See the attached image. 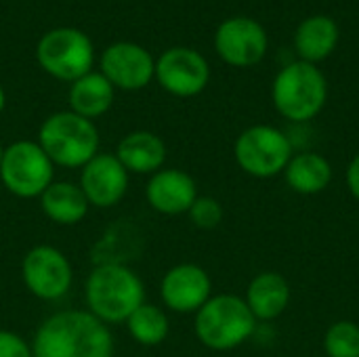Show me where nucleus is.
I'll list each match as a JSON object with an SVG mask.
<instances>
[{"instance_id":"21","label":"nucleus","mask_w":359,"mask_h":357,"mask_svg":"<svg viewBox=\"0 0 359 357\" xmlns=\"http://www.w3.org/2000/svg\"><path fill=\"white\" fill-rule=\"evenodd\" d=\"M114 103V86L111 82L97 72H88L76 82H72L69 88V105L72 112L93 120L103 116Z\"/></svg>"},{"instance_id":"24","label":"nucleus","mask_w":359,"mask_h":357,"mask_svg":"<svg viewBox=\"0 0 359 357\" xmlns=\"http://www.w3.org/2000/svg\"><path fill=\"white\" fill-rule=\"evenodd\" d=\"M191 223L200 229H215L223 221V206L217 198L210 196H198L191 208L187 210Z\"/></svg>"},{"instance_id":"10","label":"nucleus","mask_w":359,"mask_h":357,"mask_svg":"<svg viewBox=\"0 0 359 357\" xmlns=\"http://www.w3.org/2000/svg\"><path fill=\"white\" fill-rule=\"evenodd\" d=\"M219 57L233 67H252L263 61L269 48L265 27L252 17L225 19L215 34Z\"/></svg>"},{"instance_id":"3","label":"nucleus","mask_w":359,"mask_h":357,"mask_svg":"<svg viewBox=\"0 0 359 357\" xmlns=\"http://www.w3.org/2000/svg\"><path fill=\"white\" fill-rule=\"evenodd\" d=\"M271 101L282 118L294 124L309 122L328 101V80L318 65L292 61L273 78Z\"/></svg>"},{"instance_id":"26","label":"nucleus","mask_w":359,"mask_h":357,"mask_svg":"<svg viewBox=\"0 0 359 357\" xmlns=\"http://www.w3.org/2000/svg\"><path fill=\"white\" fill-rule=\"evenodd\" d=\"M345 179H347V187H349L351 196L359 202V154H355L353 160L349 162Z\"/></svg>"},{"instance_id":"14","label":"nucleus","mask_w":359,"mask_h":357,"mask_svg":"<svg viewBox=\"0 0 359 357\" xmlns=\"http://www.w3.org/2000/svg\"><path fill=\"white\" fill-rule=\"evenodd\" d=\"M80 189L88 204L97 208H111L128 189V170L120 164L116 154H97L82 166Z\"/></svg>"},{"instance_id":"27","label":"nucleus","mask_w":359,"mask_h":357,"mask_svg":"<svg viewBox=\"0 0 359 357\" xmlns=\"http://www.w3.org/2000/svg\"><path fill=\"white\" fill-rule=\"evenodd\" d=\"M2 107H4V90L0 86V112H2Z\"/></svg>"},{"instance_id":"6","label":"nucleus","mask_w":359,"mask_h":357,"mask_svg":"<svg viewBox=\"0 0 359 357\" xmlns=\"http://www.w3.org/2000/svg\"><path fill=\"white\" fill-rule=\"evenodd\" d=\"M238 166L255 179H271L284 173L294 156L292 139L269 124H255L240 133L233 145Z\"/></svg>"},{"instance_id":"15","label":"nucleus","mask_w":359,"mask_h":357,"mask_svg":"<svg viewBox=\"0 0 359 357\" xmlns=\"http://www.w3.org/2000/svg\"><path fill=\"white\" fill-rule=\"evenodd\" d=\"M147 204L162 215H183L198 198V187L191 175L179 168H162L151 175L145 187Z\"/></svg>"},{"instance_id":"19","label":"nucleus","mask_w":359,"mask_h":357,"mask_svg":"<svg viewBox=\"0 0 359 357\" xmlns=\"http://www.w3.org/2000/svg\"><path fill=\"white\" fill-rule=\"evenodd\" d=\"M286 185L301 196L322 194L332 181V164L318 151H301L294 154L284 168Z\"/></svg>"},{"instance_id":"22","label":"nucleus","mask_w":359,"mask_h":357,"mask_svg":"<svg viewBox=\"0 0 359 357\" xmlns=\"http://www.w3.org/2000/svg\"><path fill=\"white\" fill-rule=\"evenodd\" d=\"M124 324L130 337L145 347H156L164 343L170 330L168 316L164 314V309L149 305V303H143L141 307H137Z\"/></svg>"},{"instance_id":"20","label":"nucleus","mask_w":359,"mask_h":357,"mask_svg":"<svg viewBox=\"0 0 359 357\" xmlns=\"http://www.w3.org/2000/svg\"><path fill=\"white\" fill-rule=\"evenodd\" d=\"M42 213L59 225H76L88 213V200L80 185L67 181H53L40 196Z\"/></svg>"},{"instance_id":"9","label":"nucleus","mask_w":359,"mask_h":357,"mask_svg":"<svg viewBox=\"0 0 359 357\" xmlns=\"http://www.w3.org/2000/svg\"><path fill=\"white\" fill-rule=\"evenodd\" d=\"M21 274L25 288L42 301H57L65 297L74 280L67 257L46 244L27 250L23 257Z\"/></svg>"},{"instance_id":"28","label":"nucleus","mask_w":359,"mask_h":357,"mask_svg":"<svg viewBox=\"0 0 359 357\" xmlns=\"http://www.w3.org/2000/svg\"><path fill=\"white\" fill-rule=\"evenodd\" d=\"M2 156H4V147L0 145V164H2Z\"/></svg>"},{"instance_id":"18","label":"nucleus","mask_w":359,"mask_h":357,"mask_svg":"<svg viewBox=\"0 0 359 357\" xmlns=\"http://www.w3.org/2000/svg\"><path fill=\"white\" fill-rule=\"evenodd\" d=\"M339 38H341V32L332 17L311 15L299 23L294 32V48L301 61L318 65L320 61L328 59L334 53Z\"/></svg>"},{"instance_id":"12","label":"nucleus","mask_w":359,"mask_h":357,"mask_svg":"<svg viewBox=\"0 0 359 357\" xmlns=\"http://www.w3.org/2000/svg\"><path fill=\"white\" fill-rule=\"evenodd\" d=\"M101 74L111 86L122 90H139L156 76V61L143 46L135 42H116L101 57Z\"/></svg>"},{"instance_id":"17","label":"nucleus","mask_w":359,"mask_h":357,"mask_svg":"<svg viewBox=\"0 0 359 357\" xmlns=\"http://www.w3.org/2000/svg\"><path fill=\"white\" fill-rule=\"evenodd\" d=\"M116 158L128 173L154 175L166 162V145L149 130H135L118 143Z\"/></svg>"},{"instance_id":"4","label":"nucleus","mask_w":359,"mask_h":357,"mask_svg":"<svg viewBox=\"0 0 359 357\" xmlns=\"http://www.w3.org/2000/svg\"><path fill=\"white\" fill-rule=\"evenodd\" d=\"M257 330V318L246 301L236 295L210 297L198 311L194 332L212 351H229L244 345Z\"/></svg>"},{"instance_id":"8","label":"nucleus","mask_w":359,"mask_h":357,"mask_svg":"<svg viewBox=\"0 0 359 357\" xmlns=\"http://www.w3.org/2000/svg\"><path fill=\"white\" fill-rule=\"evenodd\" d=\"M53 162L34 141H17L4 149L0 179L17 198H36L53 183Z\"/></svg>"},{"instance_id":"2","label":"nucleus","mask_w":359,"mask_h":357,"mask_svg":"<svg viewBox=\"0 0 359 357\" xmlns=\"http://www.w3.org/2000/svg\"><path fill=\"white\" fill-rule=\"evenodd\" d=\"M88 311L103 324L126 322L130 314L145 303L141 278L122 263H99L84 288Z\"/></svg>"},{"instance_id":"16","label":"nucleus","mask_w":359,"mask_h":357,"mask_svg":"<svg viewBox=\"0 0 359 357\" xmlns=\"http://www.w3.org/2000/svg\"><path fill=\"white\" fill-rule=\"evenodd\" d=\"M246 305L257 322L280 318L290 303V284L276 271H261L246 288Z\"/></svg>"},{"instance_id":"13","label":"nucleus","mask_w":359,"mask_h":357,"mask_svg":"<svg viewBox=\"0 0 359 357\" xmlns=\"http://www.w3.org/2000/svg\"><path fill=\"white\" fill-rule=\"evenodd\" d=\"M160 297L170 311L196 314L212 297V280L204 267L181 263L164 274Z\"/></svg>"},{"instance_id":"1","label":"nucleus","mask_w":359,"mask_h":357,"mask_svg":"<svg viewBox=\"0 0 359 357\" xmlns=\"http://www.w3.org/2000/svg\"><path fill=\"white\" fill-rule=\"evenodd\" d=\"M34 357H114V337L90 311L67 309L46 318L32 343Z\"/></svg>"},{"instance_id":"23","label":"nucleus","mask_w":359,"mask_h":357,"mask_svg":"<svg viewBox=\"0 0 359 357\" xmlns=\"http://www.w3.org/2000/svg\"><path fill=\"white\" fill-rule=\"evenodd\" d=\"M326 357H359V326L351 320L334 322L324 335Z\"/></svg>"},{"instance_id":"7","label":"nucleus","mask_w":359,"mask_h":357,"mask_svg":"<svg viewBox=\"0 0 359 357\" xmlns=\"http://www.w3.org/2000/svg\"><path fill=\"white\" fill-rule=\"evenodd\" d=\"M36 55L42 69L63 82H76L88 74L95 59L90 38L76 27L46 32L38 42Z\"/></svg>"},{"instance_id":"5","label":"nucleus","mask_w":359,"mask_h":357,"mask_svg":"<svg viewBox=\"0 0 359 357\" xmlns=\"http://www.w3.org/2000/svg\"><path fill=\"white\" fill-rule=\"evenodd\" d=\"M38 145L53 164L82 168L99 154V130L93 120L74 112H57L42 122Z\"/></svg>"},{"instance_id":"25","label":"nucleus","mask_w":359,"mask_h":357,"mask_svg":"<svg viewBox=\"0 0 359 357\" xmlns=\"http://www.w3.org/2000/svg\"><path fill=\"white\" fill-rule=\"evenodd\" d=\"M0 357H34L32 345L11 330H0Z\"/></svg>"},{"instance_id":"11","label":"nucleus","mask_w":359,"mask_h":357,"mask_svg":"<svg viewBox=\"0 0 359 357\" xmlns=\"http://www.w3.org/2000/svg\"><path fill=\"white\" fill-rule=\"evenodd\" d=\"M156 78L175 97H196L208 86L210 67L198 50L175 46L164 50L156 61Z\"/></svg>"}]
</instances>
